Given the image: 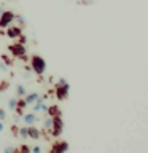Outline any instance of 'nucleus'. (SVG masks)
<instances>
[{
    "label": "nucleus",
    "instance_id": "obj_14",
    "mask_svg": "<svg viewBox=\"0 0 148 153\" xmlns=\"http://www.w3.org/2000/svg\"><path fill=\"white\" fill-rule=\"evenodd\" d=\"M51 124H53V118L51 117H48L45 121H43V126H45L46 131H50V129H51Z\"/></svg>",
    "mask_w": 148,
    "mask_h": 153
},
{
    "label": "nucleus",
    "instance_id": "obj_11",
    "mask_svg": "<svg viewBox=\"0 0 148 153\" xmlns=\"http://www.w3.org/2000/svg\"><path fill=\"white\" fill-rule=\"evenodd\" d=\"M38 96H40L38 93H30V94L26 96V99H24V100L27 102V105H33V104H35V100L38 99Z\"/></svg>",
    "mask_w": 148,
    "mask_h": 153
},
{
    "label": "nucleus",
    "instance_id": "obj_19",
    "mask_svg": "<svg viewBox=\"0 0 148 153\" xmlns=\"http://www.w3.org/2000/svg\"><path fill=\"white\" fill-rule=\"evenodd\" d=\"M11 132H13V136H16L18 137V132H19V128L14 124V126H11Z\"/></svg>",
    "mask_w": 148,
    "mask_h": 153
},
{
    "label": "nucleus",
    "instance_id": "obj_23",
    "mask_svg": "<svg viewBox=\"0 0 148 153\" xmlns=\"http://www.w3.org/2000/svg\"><path fill=\"white\" fill-rule=\"evenodd\" d=\"M0 70L8 72V64H5V62H2V64H0Z\"/></svg>",
    "mask_w": 148,
    "mask_h": 153
},
{
    "label": "nucleus",
    "instance_id": "obj_4",
    "mask_svg": "<svg viewBox=\"0 0 148 153\" xmlns=\"http://www.w3.org/2000/svg\"><path fill=\"white\" fill-rule=\"evenodd\" d=\"M69 89H70V85L69 83H64V85H54V93H56V97L59 100H65L69 97Z\"/></svg>",
    "mask_w": 148,
    "mask_h": 153
},
{
    "label": "nucleus",
    "instance_id": "obj_22",
    "mask_svg": "<svg viewBox=\"0 0 148 153\" xmlns=\"http://www.w3.org/2000/svg\"><path fill=\"white\" fill-rule=\"evenodd\" d=\"M18 38H19V43H22V45H26V43H27V38L24 35H19Z\"/></svg>",
    "mask_w": 148,
    "mask_h": 153
},
{
    "label": "nucleus",
    "instance_id": "obj_10",
    "mask_svg": "<svg viewBox=\"0 0 148 153\" xmlns=\"http://www.w3.org/2000/svg\"><path fill=\"white\" fill-rule=\"evenodd\" d=\"M22 120H24V121H26L27 124H35V121H37V115H35V112L24 113V115H22Z\"/></svg>",
    "mask_w": 148,
    "mask_h": 153
},
{
    "label": "nucleus",
    "instance_id": "obj_16",
    "mask_svg": "<svg viewBox=\"0 0 148 153\" xmlns=\"http://www.w3.org/2000/svg\"><path fill=\"white\" fill-rule=\"evenodd\" d=\"M10 86V81H3V83H0V93H3V91H7V88Z\"/></svg>",
    "mask_w": 148,
    "mask_h": 153
},
{
    "label": "nucleus",
    "instance_id": "obj_1",
    "mask_svg": "<svg viewBox=\"0 0 148 153\" xmlns=\"http://www.w3.org/2000/svg\"><path fill=\"white\" fill-rule=\"evenodd\" d=\"M30 65H32L33 72H35L38 76H41L43 74H45V70H46V61L43 59L41 56H38V54H33L30 57Z\"/></svg>",
    "mask_w": 148,
    "mask_h": 153
},
{
    "label": "nucleus",
    "instance_id": "obj_13",
    "mask_svg": "<svg viewBox=\"0 0 148 153\" xmlns=\"http://www.w3.org/2000/svg\"><path fill=\"white\" fill-rule=\"evenodd\" d=\"M18 136H19V137H22V139H29V134H27V126H24V128H19V132H18Z\"/></svg>",
    "mask_w": 148,
    "mask_h": 153
},
{
    "label": "nucleus",
    "instance_id": "obj_9",
    "mask_svg": "<svg viewBox=\"0 0 148 153\" xmlns=\"http://www.w3.org/2000/svg\"><path fill=\"white\" fill-rule=\"evenodd\" d=\"M46 115L48 117H61L62 115V112H61V108L57 107V105H50V107H48V110H46Z\"/></svg>",
    "mask_w": 148,
    "mask_h": 153
},
{
    "label": "nucleus",
    "instance_id": "obj_29",
    "mask_svg": "<svg viewBox=\"0 0 148 153\" xmlns=\"http://www.w3.org/2000/svg\"><path fill=\"white\" fill-rule=\"evenodd\" d=\"M2 11H3V8H2V7H0V13H2Z\"/></svg>",
    "mask_w": 148,
    "mask_h": 153
},
{
    "label": "nucleus",
    "instance_id": "obj_20",
    "mask_svg": "<svg viewBox=\"0 0 148 153\" xmlns=\"http://www.w3.org/2000/svg\"><path fill=\"white\" fill-rule=\"evenodd\" d=\"M5 117H7V112H5L3 108H0V121H3Z\"/></svg>",
    "mask_w": 148,
    "mask_h": 153
},
{
    "label": "nucleus",
    "instance_id": "obj_17",
    "mask_svg": "<svg viewBox=\"0 0 148 153\" xmlns=\"http://www.w3.org/2000/svg\"><path fill=\"white\" fill-rule=\"evenodd\" d=\"M8 107L11 108V110H14V107H16V99H14V97L8 100Z\"/></svg>",
    "mask_w": 148,
    "mask_h": 153
},
{
    "label": "nucleus",
    "instance_id": "obj_5",
    "mask_svg": "<svg viewBox=\"0 0 148 153\" xmlns=\"http://www.w3.org/2000/svg\"><path fill=\"white\" fill-rule=\"evenodd\" d=\"M13 21H14L13 11H2L0 13V29H7Z\"/></svg>",
    "mask_w": 148,
    "mask_h": 153
},
{
    "label": "nucleus",
    "instance_id": "obj_25",
    "mask_svg": "<svg viewBox=\"0 0 148 153\" xmlns=\"http://www.w3.org/2000/svg\"><path fill=\"white\" fill-rule=\"evenodd\" d=\"M40 110H41V112H45V113H46V110H48V105H46V104H41V108H40Z\"/></svg>",
    "mask_w": 148,
    "mask_h": 153
},
{
    "label": "nucleus",
    "instance_id": "obj_7",
    "mask_svg": "<svg viewBox=\"0 0 148 153\" xmlns=\"http://www.w3.org/2000/svg\"><path fill=\"white\" fill-rule=\"evenodd\" d=\"M27 134H29V137H32V139H40L41 137V132H40V129L35 128L33 124H29L27 126Z\"/></svg>",
    "mask_w": 148,
    "mask_h": 153
},
{
    "label": "nucleus",
    "instance_id": "obj_3",
    "mask_svg": "<svg viewBox=\"0 0 148 153\" xmlns=\"http://www.w3.org/2000/svg\"><path fill=\"white\" fill-rule=\"evenodd\" d=\"M51 136L53 137H59L62 131H64V120H62V115L61 117H53V124H51Z\"/></svg>",
    "mask_w": 148,
    "mask_h": 153
},
{
    "label": "nucleus",
    "instance_id": "obj_26",
    "mask_svg": "<svg viewBox=\"0 0 148 153\" xmlns=\"http://www.w3.org/2000/svg\"><path fill=\"white\" fill-rule=\"evenodd\" d=\"M64 83H67L65 78H59V81H57V85H64Z\"/></svg>",
    "mask_w": 148,
    "mask_h": 153
},
{
    "label": "nucleus",
    "instance_id": "obj_15",
    "mask_svg": "<svg viewBox=\"0 0 148 153\" xmlns=\"http://www.w3.org/2000/svg\"><path fill=\"white\" fill-rule=\"evenodd\" d=\"M14 19H16V21L21 24V26H26V19H24L21 14H14Z\"/></svg>",
    "mask_w": 148,
    "mask_h": 153
},
{
    "label": "nucleus",
    "instance_id": "obj_18",
    "mask_svg": "<svg viewBox=\"0 0 148 153\" xmlns=\"http://www.w3.org/2000/svg\"><path fill=\"white\" fill-rule=\"evenodd\" d=\"M16 150H19V152H30V147H27V145H21L19 148H16Z\"/></svg>",
    "mask_w": 148,
    "mask_h": 153
},
{
    "label": "nucleus",
    "instance_id": "obj_28",
    "mask_svg": "<svg viewBox=\"0 0 148 153\" xmlns=\"http://www.w3.org/2000/svg\"><path fill=\"white\" fill-rule=\"evenodd\" d=\"M2 131H3V121H0V134H2Z\"/></svg>",
    "mask_w": 148,
    "mask_h": 153
},
{
    "label": "nucleus",
    "instance_id": "obj_6",
    "mask_svg": "<svg viewBox=\"0 0 148 153\" xmlns=\"http://www.w3.org/2000/svg\"><path fill=\"white\" fill-rule=\"evenodd\" d=\"M10 38H18L22 35V26H8V30L5 32Z\"/></svg>",
    "mask_w": 148,
    "mask_h": 153
},
{
    "label": "nucleus",
    "instance_id": "obj_12",
    "mask_svg": "<svg viewBox=\"0 0 148 153\" xmlns=\"http://www.w3.org/2000/svg\"><path fill=\"white\" fill-rule=\"evenodd\" d=\"M16 96H18V97L26 96V88H24L22 85H18V86H16Z\"/></svg>",
    "mask_w": 148,
    "mask_h": 153
},
{
    "label": "nucleus",
    "instance_id": "obj_21",
    "mask_svg": "<svg viewBox=\"0 0 148 153\" xmlns=\"http://www.w3.org/2000/svg\"><path fill=\"white\" fill-rule=\"evenodd\" d=\"M80 3L81 5H92L94 0H80Z\"/></svg>",
    "mask_w": 148,
    "mask_h": 153
},
{
    "label": "nucleus",
    "instance_id": "obj_27",
    "mask_svg": "<svg viewBox=\"0 0 148 153\" xmlns=\"http://www.w3.org/2000/svg\"><path fill=\"white\" fill-rule=\"evenodd\" d=\"M14 150H16V148H13V147H8V148H7L8 153H10V152H14Z\"/></svg>",
    "mask_w": 148,
    "mask_h": 153
},
{
    "label": "nucleus",
    "instance_id": "obj_24",
    "mask_svg": "<svg viewBox=\"0 0 148 153\" xmlns=\"http://www.w3.org/2000/svg\"><path fill=\"white\" fill-rule=\"evenodd\" d=\"M30 152H33V153H40V152H41V148L35 145V147H32V148H30Z\"/></svg>",
    "mask_w": 148,
    "mask_h": 153
},
{
    "label": "nucleus",
    "instance_id": "obj_2",
    "mask_svg": "<svg viewBox=\"0 0 148 153\" xmlns=\"http://www.w3.org/2000/svg\"><path fill=\"white\" fill-rule=\"evenodd\" d=\"M8 50H10V53L16 57V59H21V61H24L26 62L27 61V56H26V46L22 45V43H13V45H10L8 46Z\"/></svg>",
    "mask_w": 148,
    "mask_h": 153
},
{
    "label": "nucleus",
    "instance_id": "obj_8",
    "mask_svg": "<svg viewBox=\"0 0 148 153\" xmlns=\"http://www.w3.org/2000/svg\"><path fill=\"white\" fill-rule=\"evenodd\" d=\"M65 150H69V143H67V142H57V143L53 145L51 153H62Z\"/></svg>",
    "mask_w": 148,
    "mask_h": 153
}]
</instances>
